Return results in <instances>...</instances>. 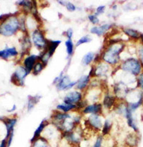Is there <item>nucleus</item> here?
<instances>
[{
    "label": "nucleus",
    "instance_id": "nucleus-5",
    "mask_svg": "<svg viewBox=\"0 0 143 147\" xmlns=\"http://www.w3.org/2000/svg\"><path fill=\"white\" fill-rule=\"evenodd\" d=\"M31 40L34 46L42 52L47 47L48 42V39L46 38L44 32L41 28L36 29L31 32Z\"/></svg>",
    "mask_w": 143,
    "mask_h": 147
},
{
    "label": "nucleus",
    "instance_id": "nucleus-23",
    "mask_svg": "<svg viewBox=\"0 0 143 147\" xmlns=\"http://www.w3.org/2000/svg\"><path fill=\"white\" fill-rule=\"evenodd\" d=\"M94 57H95V54L93 52H89L83 57L81 60V63L83 65H89L92 61H94Z\"/></svg>",
    "mask_w": 143,
    "mask_h": 147
},
{
    "label": "nucleus",
    "instance_id": "nucleus-28",
    "mask_svg": "<svg viewBox=\"0 0 143 147\" xmlns=\"http://www.w3.org/2000/svg\"><path fill=\"white\" fill-rule=\"evenodd\" d=\"M126 144L131 147L137 145V136L135 134H129L126 138Z\"/></svg>",
    "mask_w": 143,
    "mask_h": 147
},
{
    "label": "nucleus",
    "instance_id": "nucleus-25",
    "mask_svg": "<svg viewBox=\"0 0 143 147\" xmlns=\"http://www.w3.org/2000/svg\"><path fill=\"white\" fill-rule=\"evenodd\" d=\"M123 32H125V34H126L128 37H130V38H131L133 39L138 40V39H140L141 38V34L138 31L133 30V29L125 28L123 29Z\"/></svg>",
    "mask_w": 143,
    "mask_h": 147
},
{
    "label": "nucleus",
    "instance_id": "nucleus-8",
    "mask_svg": "<svg viewBox=\"0 0 143 147\" xmlns=\"http://www.w3.org/2000/svg\"><path fill=\"white\" fill-rule=\"evenodd\" d=\"M86 124H87L88 127L94 131H100L102 129L103 126V117L98 114L89 115L88 119L86 121Z\"/></svg>",
    "mask_w": 143,
    "mask_h": 147
},
{
    "label": "nucleus",
    "instance_id": "nucleus-29",
    "mask_svg": "<svg viewBox=\"0 0 143 147\" xmlns=\"http://www.w3.org/2000/svg\"><path fill=\"white\" fill-rule=\"evenodd\" d=\"M111 126L112 125H111V122L110 121V120H108V119L105 120L103 128H102V136H105L109 133L110 131H111Z\"/></svg>",
    "mask_w": 143,
    "mask_h": 147
},
{
    "label": "nucleus",
    "instance_id": "nucleus-26",
    "mask_svg": "<svg viewBox=\"0 0 143 147\" xmlns=\"http://www.w3.org/2000/svg\"><path fill=\"white\" fill-rule=\"evenodd\" d=\"M65 46L66 48V53H67L68 57H73L74 54V43H73L72 39H67L65 41Z\"/></svg>",
    "mask_w": 143,
    "mask_h": 147
},
{
    "label": "nucleus",
    "instance_id": "nucleus-2",
    "mask_svg": "<svg viewBox=\"0 0 143 147\" xmlns=\"http://www.w3.org/2000/svg\"><path fill=\"white\" fill-rule=\"evenodd\" d=\"M19 30V18L14 14H7V17L0 23V34L3 36H12Z\"/></svg>",
    "mask_w": 143,
    "mask_h": 147
},
{
    "label": "nucleus",
    "instance_id": "nucleus-21",
    "mask_svg": "<svg viewBox=\"0 0 143 147\" xmlns=\"http://www.w3.org/2000/svg\"><path fill=\"white\" fill-rule=\"evenodd\" d=\"M41 99V96H29L27 99V111H30L34 108Z\"/></svg>",
    "mask_w": 143,
    "mask_h": 147
},
{
    "label": "nucleus",
    "instance_id": "nucleus-38",
    "mask_svg": "<svg viewBox=\"0 0 143 147\" xmlns=\"http://www.w3.org/2000/svg\"><path fill=\"white\" fill-rule=\"evenodd\" d=\"M0 147H7V140L5 138H4L2 140V142L0 144Z\"/></svg>",
    "mask_w": 143,
    "mask_h": 147
},
{
    "label": "nucleus",
    "instance_id": "nucleus-11",
    "mask_svg": "<svg viewBox=\"0 0 143 147\" xmlns=\"http://www.w3.org/2000/svg\"><path fill=\"white\" fill-rule=\"evenodd\" d=\"M103 111V105L100 102L98 103H92L87 105L82 110V113L85 115L86 114H98L100 115Z\"/></svg>",
    "mask_w": 143,
    "mask_h": 147
},
{
    "label": "nucleus",
    "instance_id": "nucleus-19",
    "mask_svg": "<svg viewBox=\"0 0 143 147\" xmlns=\"http://www.w3.org/2000/svg\"><path fill=\"white\" fill-rule=\"evenodd\" d=\"M56 110L58 111H61L62 113H68L73 111V110H77V106L75 105H70V104L65 103L63 102L62 103L58 104L56 106Z\"/></svg>",
    "mask_w": 143,
    "mask_h": 147
},
{
    "label": "nucleus",
    "instance_id": "nucleus-18",
    "mask_svg": "<svg viewBox=\"0 0 143 147\" xmlns=\"http://www.w3.org/2000/svg\"><path fill=\"white\" fill-rule=\"evenodd\" d=\"M3 122L5 123V126H6V129H7V136L5 137V139L7 140L10 134L14 132V127L16 124L17 119H16V118H12V119L6 118L3 121Z\"/></svg>",
    "mask_w": 143,
    "mask_h": 147
},
{
    "label": "nucleus",
    "instance_id": "nucleus-3",
    "mask_svg": "<svg viewBox=\"0 0 143 147\" xmlns=\"http://www.w3.org/2000/svg\"><path fill=\"white\" fill-rule=\"evenodd\" d=\"M77 83V81H72L70 77L67 74H64V72H61L53 81V84L56 85V87L59 91L67 90L75 87Z\"/></svg>",
    "mask_w": 143,
    "mask_h": 147
},
{
    "label": "nucleus",
    "instance_id": "nucleus-35",
    "mask_svg": "<svg viewBox=\"0 0 143 147\" xmlns=\"http://www.w3.org/2000/svg\"><path fill=\"white\" fill-rule=\"evenodd\" d=\"M138 55L140 57V62L141 63L142 65L143 66V44L140 46V47L138 49Z\"/></svg>",
    "mask_w": 143,
    "mask_h": 147
},
{
    "label": "nucleus",
    "instance_id": "nucleus-39",
    "mask_svg": "<svg viewBox=\"0 0 143 147\" xmlns=\"http://www.w3.org/2000/svg\"><path fill=\"white\" fill-rule=\"evenodd\" d=\"M7 14H3V15L0 16V23H1V22H2V21H3L5 18H6V17H7Z\"/></svg>",
    "mask_w": 143,
    "mask_h": 147
},
{
    "label": "nucleus",
    "instance_id": "nucleus-36",
    "mask_svg": "<svg viewBox=\"0 0 143 147\" xmlns=\"http://www.w3.org/2000/svg\"><path fill=\"white\" fill-rule=\"evenodd\" d=\"M137 85L141 88L143 92V74H140L138 79H137Z\"/></svg>",
    "mask_w": 143,
    "mask_h": 147
},
{
    "label": "nucleus",
    "instance_id": "nucleus-1",
    "mask_svg": "<svg viewBox=\"0 0 143 147\" xmlns=\"http://www.w3.org/2000/svg\"><path fill=\"white\" fill-rule=\"evenodd\" d=\"M125 44L120 40L111 39L107 47L101 53V60L109 65H116L119 63L120 54L125 48Z\"/></svg>",
    "mask_w": 143,
    "mask_h": 147
},
{
    "label": "nucleus",
    "instance_id": "nucleus-41",
    "mask_svg": "<svg viewBox=\"0 0 143 147\" xmlns=\"http://www.w3.org/2000/svg\"><path fill=\"white\" fill-rule=\"evenodd\" d=\"M141 38L142 41V43H143V35H141V38Z\"/></svg>",
    "mask_w": 143,
    "mask_h": 147
},
{
    "label": "nucleus",
    "instance_id": "nucleus-37",
    "mask_svg": "<svg viewBox=\"0 0 143 147\" xmlns=\"http://www.w3.org/2000/svg\"><path fill=\"white\" fill-rule=\"evenodd\" d=\"M66 35L68 39H72L73 36V29H68L66 31Z\"/></svg>",
    "mask_w": 143,
    "mask_h": 147
},
{
    "label": "nucleus",
    "instance_id": "nucleus-40",
    "mask_svg": "<svg viewBox=\"0 0 143 147\" xmlns=\"http://www.w3.org/2000/svg\"><path fill=\"white\" fill-rule=\"evenodd\" d=\"M16 106L15 105H14V107H13V108H12V110H8V112H12V111H14V110H16Z\"/></svg>",
    "mask_w": 143,
    "mask_h": 147
},
{
    "label": "nucleus",
    "instance_id": "nucleus-12",
    "mask_svg": "<svg viewBox=\"0 0 143 147\" xmlns=\"http://www.w3.org/2000/svg\"><path fill=\"white\" fill-rule=\"evenodd\" d=\"M39 60V55H30L24 58L23 61V66L27 69L29 73L32 72L34 65Z\"/></svg>",
    "mask_w": 143,
    "mask_h": 147
},
{
    "label": "nucleus",
    "instance_id": "nucleus-15",
    "mask_svg": "<svg viewBox=\"0 0 143 147\" xmlns=\"http://www.w3.org/2000/svg\"><path fill=\"white\" fill-rule=\"evenodd\" d=\"M91 82V77L89 75H83L77 81L75 87L79 91L86 90L89 88V83Z\"/></svg>",
    "mask_w": 143,
    "mask_h": 147
},
{
    "label": "nucleus",
    "instance_id": "nucleus-16",
    "mask_svg": "<svg viewBox=\"0 0 143 147\" xmlns=\"http://www.w3.org/2000/svg\"><path fill=\"white\" fill-rule=\"evenodd\" d=\"M49 124V121H47V119H44L41 122L40 124L39 125V127H37V129H36L35 130V132H34L33 136L32 138H31L30 140L31 144H32L33 142H34L36 139H38L39 137L41 136V134H42L43 131L44 130V129L46 128V127H47Z\"/></svg>",
    "mask_w": 143,
    "mask_h": 147
},
{
    "label": "nucleus",
    "instance_id": "nucleus-31",
    "mask_svg": "<svg viewBox=\"0 0 143 147\" xmlns=\"http://www.w3.org/2000/svg\"><path fill=\"white\" fill-rule=\"evenodd\" d=\"M88 18H89V22H91V24H93L94 26L97 25V24H98L100 23L99 18L95 14H89L88 16Z\"/></svg>",
    "mask_w": 143,
    "mask_h": 147
},
{
    "label": "nucleus",
    "instance_id": "nucleus-33",
    "mask_svg": "<svg viewBox=\"0 0 143 147\" xmlns=\"http://www.w3.org/2000/svg\"><path fill=\"white\" fill-rule=\"evenodd\" d=\"M103 136L102 135L98 136L95 142H94L93 147H102L103 146Z\"/></svg>",
    "mask_w": 143,
    "mask_h": 147
},
{
    "label": "nucleus",
    "instance_id": "nucleus-22",
    "mask_svg": "<svg viewBox=\"0 0 143 147\" xmlns=\"http://www.w3.org/2000/svg\"><path fill=\"white\" fill-rule=\"evenodd\" d=\"M31 147H52V145L47 139L41 136L32 143Z\"/></svg>",
    "mask_w": 143,
    "mask_h": 147
},
{
    "label": "nucleus",
    "instance_id": "nucleus-4",
    "mask_svg": "<svg viewBox=\"0 0 143 147\" xmlns=\"http://www.w3.org/2000/svg\"><path fill=\"white\" fill-rule=\"evenodd\" d=\"M120 67L122 70L131 74L133 75H140L142 69V65L140 60L133 57L123 61Z\"/></svg>",
    "mask_w": 143,
    "mask_h": 147
},
{
    "label": "nucleus",
    "instance_id": "nucleus-14",
    "mask_svg": "<svg viewBox=\"0 0 143 147\" xmlns=\"http://www.w3.org/2000/svg\"><path fill=\"white\" fill-rule=\"evenodd\" d=\"M19 52L14 47H7L2 50H0V57L4 60H8L10 57H15L18 56Z\"/></svg>",
    "mask_w": 143,
    "mask_h": 147
},
{
    "label": "nucleus",
    "instance_id": "nucleus-13",
    "mask_svg": "<svg viewBox=\"0 0 143 147\" xmlns=\"http://www.w3.org/2000/svg\"><path fill=\"white\" fill-rule=\"evenodd\" d=\"M112 24H104L100 26H94L90 29V32L91 34L97 35L98 36H102L108 32L112 28Z\"/></svg>",
    "mask_w": 143,
    "mask_h": 147
},
{
    "label": "nucleus",
    "instance_id": "nucleus-32",
    "mask_svg": "<svg viewBox=\"0 0 143 147\" xmlns=\"http://www.w3.org/2000/svg\"><path fill=\"white\" fill-rule=\"evenodd\" d=\"M64 6L66 7V8L67 9L68 11H70V12H74L77 10V7H76L75 5H74L73 3L70 2H65V5Z\"/></svg>",
    "mask_w": 143,
    "mask_h": 147
},
{
    "label": "nucleus",
    "instance_id": "nucleus-30",
    "mask_svg": "<svg viewBox=\"0 0 143 147\" xmlns=\"http://www.w3.org/2000/svg\"><path fill=\"white\" fill-rule=\"evenodd\" d=\"M91 38L89 35H84V36L81 37L79 40H77V43H76L75 46L76 47H79V46L82 45V44H87V43H89V42L91 41Z\"/></svg>",
    "mask_w": 143,
    "mask_h": 147
},
{
    "label": "nucleus",
    "instance_id": "nucleus-7",
    "mask_svg": "<svg viewBox=\"0 0 143 147\" xmlns=\"http://www.w3.org/2000/svg\"><path fill=\"white\" fill-rule=\"evenodd\" d=\"M29 72L23 65H19L16 68L11 77V82L17 86H24V80L29 74Z\"/></svg>",
    "mask_w": 143,
    "mask_h": 147
},
{
    "label": "nucleus",
    "instance_id": "nucleus-34",
    "mask_svg": "<svg viewBox=\"0 0 143 147\" xmlns=\"http://www.w3.org/2000/svg\"><path fill=\"white\" fill-rule=\"evenodd\" d=\"M105 10H106V6H105V5H100V6L97 7L96 12H95L94 14H95V15L98 16L100 15V14H103L105 12Z\"/></svg>",
    "mask_w": 143,
    "mask_h": 147
},
{
    "label": "nucleus",
    "instance_id": "nucleus-24",
    "mask_svg": "<svg viewBox=\"0 0 143 147\" xmlns=\"http://www.w3.org/2000/svg\"><path fill=\"white\" fill-rule=\"evenodd\" d=\"M17 4L23 7L25 13H30L32 12L33 7V1H19Z\"/></svg>",
    "mask_w": 143,
    "mask_h": 147
},
{
    "label": "nucleus",
    "instance_id": "nucleus-10",
    "mask_svg": "<svg viewBox=\"0 0 143 147\" xmlns=\"http://www.w3.org/2000/svg\"><path fill=\"white\" fill-rule=\"evenodd\" d=\"M81 100H83V94L79 90H73L69 92L64 98V102L75 105Z\"/></svg>",
    "mask_w": 143,
    "mask_h": 147
},
{
    "label": "nucleus",
    "instance_id": "nucleus-17",
    "mask_svg": "<svg viewBox=\"0 0 143 147\" xmlns=\"http://www.w3.org/2000/svg\"><path fill=\"white\" fill-rule=\"evenodd\" d=\"M115 103H116V96H115L111 95L109 94H105L103 100V106L107 110H111L112 107H114Z\"/></svg>",
    "mask_w": 143,
    "mask_h": 147
},
{
    "label": "nucleus",
    "instance_id": "nucleus-27",
    "mask_svg": "<svg viewBox=\"0 0 143 147\" xmlns=\"http://www.w3.org/2000/svg\"><path fill=\"white\" fill-rule=\"evenodd\" d=\"M46 67V65L43 63L41 60H38L36 63L34 65L32 73L34 75H39L41 72L44 70V69Z\"/></svg>",
    "mask_w": 143,
    "mask_h": 147
},
{
    "label": "nucleus",
    "instance_id": "nucleus-20",
    "mask_svg": "<svg viewBox=\"0 0 143 147\" xmlns=\"http://www.w3.org/2000/svg\"><path fill=\"white\" fill-rule=\"evenodd\" d=\"M61 43V40H48L47 42V46L44 50H47V52L50 53L51 55H53V54L56 52V49L58 48L60 44Z\"/></svg>",
    "mask_w": 143,
    "mask_h": 147
},
{
    "label": "nucleus",
    "instance_id": "nucleus-6",
    "mask_svg": "<svg viewBox=\"0 0 143 147\" xmlns=\"http://www.w3.org/2000/svg\"><path fill=\"white\" fill-rule=\"evenodd\" d=\"M110 66L108 64L106 63L103 61L96 63L94 66L91 68V71L89 72V76L90 77H100V78H104L107 77L108 73L109 71Z\"/></svg>",
    "mask_w": 143,
    "mask_h": 147
},
{
    "label": "nucleus",
    "instance_id": "nucleus-9",
    "mask_svg": "<svg viewBox=\"0 0 143 147\" xmlns=\"http://www.w3.org/2000/svg\"><path fill=\"white\" fill-rule=\"evenodd\" d=\"M63 138L69 143L72 146H77L81 143L82 140V134L81 132L76 131V129L75 130L72 131L70 132H66V133L62 134Z\"/></svg>",
    "mask_w": 143,
    "mask_h": 147
}]
</instances>
